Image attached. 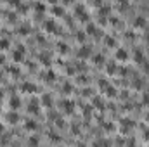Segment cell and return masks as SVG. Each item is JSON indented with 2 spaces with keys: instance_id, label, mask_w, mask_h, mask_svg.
Returning <instances> with one entry per match:
<instances>
[{
  "instance_id": "8",
  "label": "cell",
  "mask_w": 149,
  "mask_h": 147,
  "mask_svg": "<svg viewBox=\"0 0 149 147\" xmlns=\"http://www.w3.org/2000/svg\"><path fill=\"white\" fill-rule=\"evenodd\" d=\"M92 54V49L88 47V45H81L80 49H78V55L81 57V59H85V57H88Z\"/></svg>"
},
{
  "instance_id": "25",
  "label": "cell",
  "mask_w": 149,
  "mask_h": 147,
  "mask_svg": "<svg viewBox=\"0 0 149 147\" xmlns=\"http://www.w3.org/2000/svg\"><path fill=\"white\" fill-rule=\"evenodd\" d=\"M106 43H108L109 47H114V45H116V42H114V38L113 37H106Z\"/></svg>"
},
{
  "instance_id": "31",
  "label": "cell",
  "mask_w": 149,
  "mask_h": 147,
  "mask_svg": "<svg viewBox=\"0 0 149 147\" xmlns=\"http://www.w3.org/2000/svg\"><path fill=\"white\" fill-rule=\"evenodd\" d=\"M9 71H10V73H12V74H17V73H19L16 66H10V69H9Z\"/></svg>"
},
{
  "instance_id": "35",
  "label": "cell",
  "mask_w": 149,
  "mask_h": 147,
  "mask_svg": "<svg viewBox=\"0 0 149 147\" xmlns=\"http://www.w3.org/2000/svg\"><path fill=\"white\" fill-rule=\"evenodd\" d=\"M111 23L113 24H118V17H111Z\"/></svg>"
},
{
  "instance_id": "1",
  "label": "cell",
  "mask_w": 149,
  "mask_h": 147,
  "mask_svg": "<svg viewBox=\"0 0 149 147\" xmlns=\"http://www.w3.org/2000/svg\"><path fill=\"white\" fill-rule=\"evenodd\" d=\"M24 45H17L16 49H14V52H12V59L17 62V61H23V57H24Z\"/></svg>"
},
{
  "instance_id": "13",
  "label": "cell",
  "mask_w": 149,
  "mask_h": 147,
  "mask_svg": "<svg viewBox=\"0 0 149 147\" xmlns=\"http://www.w3.org/2000/svg\"><path fill=\"white\" fill-rule=\"evenodd\" d=\"M111 12V5L109 3H102V5H99V14L101 16H108Z\"/></svg>"
},
{
  "instance_id": "15",
  "label": "cell",
  "mask_w": 149,
  "mask_h": 147,
  "mask_svg": "<svg viewBox=\"0 0 149 147\" xmlns=\"http://www.w3.org/2000/svg\"><path fill=\"white\" fill-rule=\"evenodd\" d=\"M87 33H90V35H99L97 26H95L94 23H87Z\"/></svg>"
},
{
  "instance_id": "18",
  "label": "cell",
  "mask_w": 149,
  "mask_h": 147,
  "mask_svg": "<svg viewBox=\"0 0 149 147\" xmlns=\"http://www.w3.org/2000/svg\"><path fill=\"white\" fill-rule=\"evenodd\" d=\"M40 102H42L43 106H49V107H50V106H52V97H50L49 94H45V95H42V101H40Z\"/></svg>"
},
{
  "instance_id": "11",
  "label": "cell",
  "mask_w": 149,
  "mask_h": 147,
  "mask_svg": "<svg viewBox=\"0 0 149 147\" xmlns=\"http://www.w3.org/2000/svg\"><path fill=\"white\" fill-rule=\"evenodd\" d=\"M120 123H121V126H120V128H121V132H128V130L132 128V125H134V121H132V119H128V118H123Z\"/></svg>"
},
{
  "instance_id": "10",
  "label": "cell",
  "mask_w": 149,
  "mask_h": 147,
  "mask_svg": "<svg viewBox=\"0 0 149 147\" xmlns=\"http://www.w3.org/2000/svg\"><path fill=\"white\" fill-rule=\"evenodd\" d=\"M76 12H78V17L81 19V21H88V16H87V10H85V7L83 5H76Z\"/></svg>"
},
{
  "instance_id": "19",
  "label": "cell",
  "mask_w": 149,
  "mask_h": 147,
  "mask_svg": "<svg viewBox=\"0 0 149 147\" xmlns=\"http://www.w3.org/2000/svg\"><path fill=\"white\" fill-rule=\"evenodd\" d=\"M38 144H40V140H38L37 135H31V137L28 139V146L30 147H38Z\"/></svg>"
},
{
  "instance_id": "20",
  "label": "cell",
  "mask_w": 149,
  "mask_h": 147,
  "mask_svg": "<svg viewBox=\"0 0 149 147\" xmlns=\"http://www.w3.org/2000/svg\"><path fill=\"white\" fill-rule=\"evenodd\" d=\"M63 107L66 109V112H71V111L74 109V104L70 102V101H63Z\"/></svg>"
},
{
  "instance_id": "17",
  "label": "cell",
  "mask_w": 149,
  "mask_h": 147,
  "mask_svg": "<svg viewBox=\"0 0 149 147\" xmlns=\"http://www.w3.org/2000/svg\"><path fill=\"white\" fill-rule=\"evenodd\" d=\"M92 61H94V64H97V66H101V64H104V57H102V54H94V57H92Z\"/></svg>"
},
{
  "instance_id": "2",
  "label": "cell",
  "mask_w": 149,
  "mask_h": 147,
  "mask_svg": "<svg viewBox=\"0 0 149 147\" xmlns=\"http://www.w3.org/2000/svg\"><path fill=\"white\" fill-rule=\"evenodd\" d=\"M5 121H7L9 125L19 123V112H17V111H9V112L5 114Z\"/></svg>"
},
{
  "instance_id": "36",
  "label": "cell",
  "mask_w": 149,
  "mask_h": 147,
  "mask_svg": "<svg viewBox=\"0 0 149 147\" xmlns=\"http://www.w3.org/2000/svg\"><path fill=\"white\" fill-rule=\"evenodd\" d=\"M3 130H5V128H3V125H2V123H0V135H2V133H3Z\"/></svg>"
},
{
  "instance_id": "9",
  "label": "cell",
  "mask_w": 149,
  "mask_h": 147,
  "mask_svg": "<svg viewBox=\"0 0 149 147\" xmlns=\"http://www.w3.org/2000/svg\"><path fill=\"white\" fill-rule=\"evenodd\" d=\"M9 104H10V109L12 111H17L19 106H21V99H19L17 95H12V97L9 99Z\"/></svg>"
},
{
  "instance_id": "14",
  "label": "cell",
  "mask_w": 149,
  "mask_h": 147,
  "mask_svg": "<svg viewBox=\"0 0 149 147\" xmlns=\"http://www.w3.org/2000/svg\"><path fill=\"white\" fill-rule=\"evenodd\" d=\"M134 54H135L134 57H135V61H137V62H141V64H142V62L146 61V57H144V54H142V50H141V49H135V52H134Z\"/></svg>"
},
{
  "instance_id": "34",
  "label": "cell",
  "mask_w": 149,
  "mask_h": 147,
  "mask_svg": "<svg viewBox=\"0 0 149 147\" xmlns=\"http://www.w3.org/2000/svg\"><path fill=\"white\" fill-rule=\"evenodd\" d=\"M64 92H71V85H64Z\"/></svg>"
},
{
  "instance_id": "24",
  "label": "cell",
  "mask_w": 149,
  "mask_h": 147,
  "mask_svg": "<svg viewBox=\"0 0 149 147\" xmlns=\"http://www.w3.org/2000/svg\"><path fill=\"white\" fill-rule=\"evenodd\" d=\"M114 71H116V66H114V62H109V64H108V73L113 74Z\"/></svg>"
},
{
  "instance_id": "21",
  "label": "cell",
  "mask_w": 149,
  "mask_h": 147,
  "mask_svg": "<svg viewBox=\"0 0 149 147\" xmlns=\"http://www.w3.org/2000/svg\"><path fill=\"white\" fill-rule=\"evenodd\" d=\"M9 47H10L9 40H7V38H0V49L3 50V49H9Z\"/></svg>"
},
{
  "instance_id": "22",
  "label": "cell",
  "mask_w": 149,
  "mask_h": 147,
  "mask_svg": "<svg viewBox=\"0 0 149 147\" xmlns=\"http://www.w3.org/2000/svg\"><path fill=\"white\" fill-rule=\"evenodd\" d=\"M52 10H54L56 14H63V12H64V9H63L61 5H57V3H54V5H52Z\"/></svg>"
},
{
  "instance_id": "5",
  "label": "cell",
  "mask_w": 149,
  "mask_h": 147,
  "mask_svg": "<svg viewBox=\"0 0 149 147\" xmlns=\"http://www.w3.org/2000/svg\"><path fill=\"white\" fill-rule=\"evenodd\" d=\"M21 90H23L24 94H35V92H37V85H33L31 81H24L23 87H21Z\"/></svg>"
},
{
  "instance_id": "27",
  "label": "cell",
  "mask_w": 149,
  "mask_h": 147,
  "mask_svg": "<svg viewBox=\"0 0 149 147\" xmlns=\"http://www.w3.org/2000/svg\"><path fill=\"white\" fill-rule=\"evenodd\" d=\"M94 104H95V106H99V107H104V102H102L99 97H95V99H94Z\"/></svg>"
},
{
  "instance_id": "30",
  "label": "cell",
  "mask_w": 149,
  "mask_h": 147,
  "mask_svg": "<svg viewBox=\"0 0 149 147\" xmlns=\"http://www.w3.org/2000/svg\"><path fill=\"white\" fill-rule=\"evenodd\" d=\"M104 128H106V130L109 132V130H113V125L109 123V121H106V123H104Z\"/></svg>"
},
{
  "instance_id": "26",
  "label": "cell",
  "mask_w": 149,
  "mask_h": 147,
  "mask_svg": "<svg viewBox=\"0 0 149 147\" xmlns=\"http://www.w3.org/2000/svg\"><path fill=\"white\" fill-rule=\"evenodd\" d=\"M19 31H21V33H23V35H26V33H30V26H28V24H23V26H21V30H19Z\"/></svg>"
},
{
  "instance_id": "3",
  "label": "cell",
  "mask_w": 149,
  "mask_h": 147,
  "mask_svg": "<svg viewBox=\"0 0 149 147\" xmlns=\"http://www.w3.org/2000/svg\"><path fill=\"white\" fill-rule=\"evenodd\" d=\"M114 55H116V59H118V61H127L130 54H128V50H127V49L118 47V49H116V52H114Z\"/></svg>"
},
{
  "instance_id": "28",
  "label": "cell",
  "mask_w": 149,
  "mask_h": 147,
  "mask_svg": "<svg viewBox=\"0 0 149 147\" xmlns=\"http://www.w3.org/2000/svg\"><path fill=\"white\" fill-rule=\"evenodd\" d=\"M76 38H78L80 42H83V40H85V33H83V31H76Z\"/></svg>"
},
{
  "instance_id": "16",
  "label": "cell",
  "mask_w": 149,
  "mask_h": 147,
  "mask_svg": "<svg viewBox=\"0 0 149 147\" xmlns=\"http://www.w3.org/2000/svg\"><path fill=\"white\" fill-rule=\"evenodd\" d=\"M24 128H26V130H37L38 123L35 121V119H28V121H26V125H24Z\"/></svg>"
},
{
  "instance_id": "23",
  "label": "cell",
  "mask_w": 149,
  "mask_h": 147,
  "mask_svg": "<svg viewBox=\"0 0 149 147\" xmlns=\"http://www.w3.org/2000/svg\"><path fill=\"white\" fill-rule=\"evenodd\" d=\"M57 50L59 52H68V45L66 43H57Z\"/></svg>"
},
{
  "instance_id": "6",
  "label": "cell",
  "mask_w": 149,
  "mask_h": 147,
  "mask_svg": "<svg viewBox=\"0 0 149 147\" xmlns=\"http://www.w3.org/2000/svg\"><path fill=\"white\" fill-rule=\"evenodd\" d=\"M28 111L33 112V114H38V112H40V102H38L37 99H31V101H30V104H28Z\"/></svg>"
},
{
  "instance_id": "7",
  "label": "cell",
  "mask_w": 149,
  "mask_h": 147,
  "mask_svg": "<svg viewBox=\"0 0 149 147\" xmlns=\"http://www.w3.org/2000/svg\"><path fill=\"white\" fill-rule=\"evenodd\" d=\"M43 26H45V30H47V31H52V33H56V31H57V30H56V28H57V24H56V21H54V19H45V21H43Z\"/></svg>"
},
{
  "instance_id": "32",
  "label": "cell",
  "mask_w": 149,
  "mask_h": 147,
  "mask_svg": "<svg viewBox=\"0 0 149 147\" xmlns=\"http://www.w3.org/2000/svg\"><path fill=\"white\" fill-rule=\"evenodd\" d=\"M3 62H5V55H3V54H2V52H0V66H2V64H3Z\"/></svg>"
},
{
  "instance_id": "33",
  "label": "cell",
  "mask_w": 149,
  "mask_h": 147,
  "mask_svg": "<svg viewBox=\"0 0 149 147\" xmlns=\"http://www.w3.org/2000/svg\"><path fill=\"white\" fill-rule=\"evenodd\" d=\"M144 139L149 142V128H148V130H144Z\"/></svg>"
},
{
  "instance_id": "4",
  "label": "cell",
  "mask_w": 149,
  "mask_h": 147,
  "mask_svg": "<svg viewBox=\"0 0 149 147\" xmlns=\"http://www.w3.org/2000/svg\"><path fill=\"white\" fill-rule=\"evenodd\" d=\"M146 24H148V19H146L142 14H137V16L134 17V26H135V28H144Z\"/></svg>"
},
{
  "instance_id": "12",
  "label": "cell",
  "mask_w": 149,
  "mask_h": 147,
  "mask_svg": "<svg viewBox=\"0 0 149 147\" xmlns=\"http://www.w3.org/2000/svg\"><path fill=\"white\" fill-rule=\"evenodd\" d=\"M33 9L37 10L38 16H42V14L47 10V5H45V3H42V2H35V3H33Z\"/></svg>"
},
{
  "instance_id": "29",
  "label": "cell",
  "mask_w": 149,
  "mask_h": 147,
  "mask_svg": "<svg viewBox=\"0 0 149 147\" xmlns=\"http://www.w3.org/2000/svg\"><path fill=\"white\" fill-rule=\"evenodd\" d=\"M142 102H144V104H148V106H149V92H146V94L142 95Z\"/></svg>"
}]
</instances>
